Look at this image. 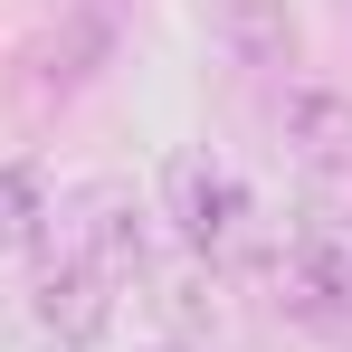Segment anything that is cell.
I'll return each instance as SVG.
<instances>
[{"label": "cell", "instance_id": "cell-1", "mask_svg": "<svg viewBox=\"0 0 352 352\" xmlns=\"http://www.w3.org/2000/svg\"><path fill=\"white\" fill-rule=\"evenodd\" d=\"M143 219H153V210L133 200V181H86L58 210L48 248H58V257H86V267L115 276V286H133V276H153V229H143Z\"/></svg>", "mask_w": 352, "mask_h": 352}, {"label": "cell", "instance_id": "cell-2", "mask_svg": "<svg viewBox=\"0 0 352 352\" xmlns=\"http://www.w3.org/2000/svg\"><path fill=\"white\" fill-rule=\"evenodd\" d=\"M105 58H115V29H105L96 10H58L48 29H29V38H19L10 86H19V105H29V115H48V105H67V96H86V86L105 76Z\"/></svg>", "mask_w": 352, "mask_h": 352}, {"label": "cell", "instance_id": "cell-3", "mask_svg": "<svg viewBox=\"0 0 352 352\" xmlns=\"http://www.w3.org/2000/svg\"><path fill=\"white\" fill-rule=\"evenodd\" d=\"M162 219L210 257V248H229V238L248 229V190H238V172L219 162V153H200V143H190V153L162 162Z\"/></svg>", "mask_w": 352, "mask_h": 352}, {"label": "cell", "instance_id": "cell-4", "mask_svg": "<svg viewBox=\"0 0 352 352\" xmlns=\"http://www.w3.org/2000/svg\"><path fill=\"white\" fill-rule=\"evenodd\" d=\"M29 314H38V333L58 352H86L115 333V276H96L86 257H48L38 286H29Z\"/></svg>", "mask_w": 352, "mask_h": 352}, {"label": "cell", "instance_id": "cell-5", "mask_svg": "<svg viewBox=\"0 0 352 352\" xmlns=\"http://www.w3.org/2000/svg\"><path fill=\"white\" fill-rule=\"evenodd\" d=\"M276 305H286L295 324H314V333H352V248L333 238H305L286 267H276Z\"/></svg>", "mask_w": 352, "mask_h": 352}, {"label": "cell", "instance_id": "cell-6", "mask_svg": "<svg viewBox=\"0 0 352 352\" xmlns=\"http://www.w3.org/2000/svg\"><path fill=\"white\" fill-rule=\"evenodd\" d=\"M276 133H286V153L305 172H333V162H352V96L343 86H286Z\"/></svg>", "mask_w": 352, "mask_h": 352}, {"label": "cell", "instance_id": "cell-7", "mask_svg": "<svg viewBox=\"0 0 352 352\" xmlns=\"http://www.w3.org/2000/svg\"><path fill=\"white\" fill-rule=\"evenodd\" d=\"M200 19H210V38L229 48L238 67H286L295 58V0H200Z\"/></svg>", "mask_w": 352, "mask_h": 352}, {"label": "cell", "instance_id": "cell-8", "mask_svg": "<svg viewBox=\"0 0 352 352\" xmlns=\"http://www.w3.org/2000/svg\"><path fill=\"white\" fill-rule=\"evenodd\" d=\"M48 229H58L48 172H38V162H0V248L29 257V248H48Z\"/></svg>", "mask_w": 352, "mask_h": 352}, {"label": "cell", "instance_id": "cell-9", "mask_svg": "<svg viewBox=\"0 0 352 352\" xmlns=\"http://www.w3.org/2000/svg\"><path fill=\"white\" fill-rule=\"evenodd\" d=\"M305 219H314V238L352 248V162H333V172H305Z\"/></svg>", "mask_w": 352, "mask_h": 352}, {"label": "cell", "instance_id": "cell-10", "mask_svg": "<svg viewBox=\"0 0 352 352\" xmlns=\"http://www.w3.org/2000/svg\"><path fill=\"white\" fill-rule=\"evenodd\" d=\"M162 305H172L181 324H210V314H219V295H210V267H181L172 286H162Z\"/></svg>", "mask_w": 352, "mask_h": 352}, {"label": "cell", "instance_id": "cell-11", "mask_svg": "<svg viewBox=\"0 0 352 352\" xmlns=\"http://www.w3.org/2000/svg\"><path fill=\"white\" fill-rule=\"evenodd\" d=\"M143 352H190V343H143Z\"/></svg>", "mask_w": 352, "mask_h": 352}]
</instances>
